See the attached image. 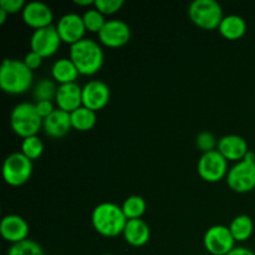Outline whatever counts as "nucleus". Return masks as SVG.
<instances>
[{
    "mask_svg": "<svg viewBox=\"0 0 255 255\" xmlns=\"http://www.w3.org/2000/svg\"><path fill=\"white\" fill-rule=\"evenodd\" d=\"M42 128H44L45 133L52 138L64 137L72 128L71 116L69 112L64 111V110L55 109L50 116L44 119Z\"/></svg>",
    "mask_w": 255,
    "mask_h": 255,
    "instance_id": "obj_18",
    "label": "nucleus"
},
{
    "mask_svg": "<svg viewBox=\"0 0 255 255\" xmlns=\"http://www.w3.org/2000/svg\"><path fill=\"white\" fill-rule=\"evenodd\" d=\"M22 20L27 26L37 30L52 25L54 12L51 7L41 1L26 2L22 10Z\"/></svg>",
    "mask_w": 255,
    "mask_h": 255,
    "instance_id": "obj_14",
    "label": "nucleus"
},
{
    "mask_svg": "<svg viewBox=\"0 0 255 255\" xmlns=\"http://www.w3.org/2000/svg\"><path fill=\"white\" fill-rule=\"evenodd\" d=\"M189 19L204 30L218 29L223 20V9L216 0H194L188 7Z\"/></svg>",
    "mask_w": 255,
    "mask_h": 255,
    "instance_id": "obj_6",
    "label": "nucleus"
},
{
    "mask_svg": "<svg viewBox=\"0 0 255 255\" xmlns=\"http://www.w3.org/2000/svg\"><path fill=\"white\" fill-rule=\"evenodd\" d=\"M82 19H84L86 30L91 32H97V34L101 31V29L107 21V20H105V15L101 14L95 6L86 10L82 15Z\"/></svg>",
    "mask_w": 255,
    "mask_h": 255,
    "instance_id": "obj_28",
    "label": "nucleus"
},
{
    "mask_svg": "<svg viewBox=\"0 0 255 255\" xmlns=\"http://www.w3.org/2000/svg\"><path fill=\"white\" fill-rule=\"evenodd\" d=\"M35 107H36L37 114L41 116L42 120L46 119L47 116H50L55 110L54 105H52V101H39L35 104Z\"/></svg>",
    "mask_w": 255,
    "mask_h": 255,
    "instance_id": "obj_33",
    "label": "nucleus"
},
{
    "mask_svg": "<svg viewBox=\"0 0 255 255\" xmlns=\"http://www.w3.org/2000/svg\"><path fill=\"white\" fill-rule=\"evenodd\" d=\"M80 72L77 67L75 66L71 59H62L57 60L54 62L51 67V76L55 81L59 82L60 85L64 84H71V82H76L77 77H79Z\"/></svg>",
    "mask_w": 255,
    "mask_h": 255,
    "instance_id": "obj_20",
    "label": "nucleus"
},
{
    "mask_svg": "<svg viewBox=\"0 0 255 255\" xmlns=\"http://www.w3.org/2000/svg\"><path fill=\"white\" fill-rule=\"evenodd\" d=\"M21 153L31 161H35V159L40 158L41 154L44 153V143L37 136L22 138Z\"/></svg>",
    "mask_w": 255,
    "mask_h": 255,
    "instance_id": "obj_26",
    "label": "nucleus"
},
{
    "mask_svg": "<svg viewBox=\"0 0 255 255\" xmlns=\"http://www.w3.org/2000/svg\"><path fill=\"white\" fill-rule=\"evenodd\" d=\"M42 59H44V57L40 56L37 52L29 51L26 55H25V57H24V60H22V61L25 62V65H26V66L29 67L31 71H34V70L39 69V67L41 66Z\"/></svg>",
    "mask_w": 255,
    "mask_h": 255,
    "instance_id": "obj_32",
    "label": "nucleus"
},
{
    "mask_svg": "<svg viewBox=\"0 0 255 255\" xmlns=\"http://www.w3.org/2000/svg\"><path fill=\"white\" fill-rule=\"evenodd\" d=\"M227 183L237 193H248L255 188V153L249 151L244 159L228 171Z\"/></svg>",
    "mask_w": 255,
    "mask_h": 255,
    "instance_id": "obj_5",
    "label": "nucleus"
},
{
    "mask_svg": "<svg viewBox=\"0 0 255 255\" xmlns=\"http://www.w3.org/2000/svg\"><path fill=\"white\" fill-rule=\"evenodd\" d=\"M131 39V27L126 21L120 19L107 20L99 32V40L107 47H121Z\"/></svg>",
    "mask_w": 255,
    "mask_h": 255,
    "instance_id": "obj_11",
    "label": "nucleus"
},
{
    "mask_svg": "<svg viewBox=\"0 0 255 255\" xmlns=\"http://www.w3.org/2000/svg\"><path fill=\"white\" fill-rule=\"evenodd\" d=\"M7 15H9V14H7L5 10L0 9V24H4L5 20H6V17H7Z\"/></svg>",
    "mask_w": 255,
    "mask_h": 255,
    "instance_id": "obj_36",
    "label": "nucleus"
},
{
    "mask_svg": "<svg viewBox=\"0 0 255 255\" xmlns=\"http://www.w3.org/2000/svg\"><path fill=\"white\" fill-rule=\"evenodd\" d=\"M196 144H197V148L201 149L203 153L214 151V149H216V147H218L217 138L214 137L213 133H211V132H208V131L201 132V133L197 136Z\"/></svg>",
    "mask_w": 255,
    "mask_h": 255,
    "instance_id": "obj_29",
    "label": "nucleus"
},
{
    "mask_svg": "<svg viewBox=\"0 0 255 255\" xmlns=\"http://www.w3.org/2000/svg\"><path fill=\"white\" fill-rule=\"evenodd\" d=\"M227 255H255L254 252H252L251 249L244 248V247H236L232 252H229Z\"/></svg>",
    "mask_w": 255,
    "mask_h": 255,
    "instance_id": "obj_34",
    "label": "nucleus"
},
{
    "mask_svg": "<svg viewBox=\"0 0 255 255\" xmlns=\"http://www.w3.org/2000/svg\"><path fill=\"white\" fill-rule=\"evenodd\" d=\"M198 173L202 178L209 183H216L222 181L228 174V161L218 151L207 152L201 156L198 161Z\"/></svg>",
    "mask_w": 255,
    "mask_h": 255,
    "instance_id": "obj_8",
    "label": "nucleus"
},
{
    "mask_svg": "<svg viewBox=\"0 0 255 255\" xmlns=\"http://www.w3.org/2000/svg\"><path fill=\"white\" fill-rule=\"evenodd\" d=\"M34 74L17 59H5L0 67V87L9 95H20L31 87Z\"/></svg>",
    "mask_w": 255,
    "mask_h": 255,
    "instance_id": "obj_3",
    "label": "nucleus"
},
{
    "mask_svg": "<svg viewBox=\"0 0 255 255\" xmlns=\"http://www.w3.org/2000/svg\"><path fill=\"white\" fill-rule=\"evenodd\" d=\"M124 238L129 246L143 247L151 238V229L143 219H129L124 231Z\"/></svg>",
    "mask_w": 255,
    "mask_h": 255,
    "instance_id": "obj_19",
    "label": "nucleus"
},
{
    "mask_svg": "<svg viewBox=\"0 0 255 255\" xmlns=\"http://www.w3.org/2000/svg\"><path fill=\"white\" fill-rule=\"evenodd\" d=\"M70 59L77 67L80 75L91 76L101 70L105 54L99 42L85 37L70 46Z\"/></svg>",
    "mask_w": 255,
    "mask_h": 255,
    "instance_id": "obj_2",
    "label": "nucleus"
},
{
    "mask_svg": "<svg viewBox=\"0 0 255 255\" xmlns=\"http://www.w3.org/2000/svg\"><path fill=\"white\" fill-rule=\"evenodd\" d=\"M42 122L44 120L37 114L35 104L30 102L17 104L10 114V126L12 131L22 138L36 136L41 129Z\"/></svg>",
    "mask_w": 255,
    "mask_h": 255,
    "instance_id": "obj_4",
    "label": "nucleus"
},
{
    "mask_svg": "<svg viewBox=\"0 0 255 255\" xmlns=\"http://www.w3.org/2000/svg\"><path fill=\"white\" fill-rule=\"evenodd\" d=\"M219 32L228 40H238L246 34L247 22L242 16L236 14L227 15L219 25Z\"/></svg>",
    "mask_w": 255,
    "mask_h": 255,
    "instance_id": "obj_21",
    "label": "nucleus"
},
{
    "mask_svg": "<svg viewBox=\"0 0 255 255\" xmlns=\"http://www.w3.org/2000/svg\"><path fill=\"white\" fill-rule=\"evenodd\" d=\"M56 29L61 37V41L66 42L70 46L85 39L86 26H85L82 15L76 14V12H67L62 15L57 21Z\"/></svg>",
    "mask_w": 255,
    "mask_h": 255,
    "instance_id": "obj_12",
    "label": "nucleus"
},
{
    "mask_svg": "<svg viewBox=\"0 0 255 255\" xmlns=\"http://www.w3.org/2000/svg\"><path fill=\"white\" fill-rule=\"evenodd\" d=\"M57 87L55 86L54 81L50 79H44L40 80L34 87V99L36 100V102L39 101H52L56 97Z\"/></svg>",
    "mask_w": 255,
    "mask_h": 255,
    "instance_id": "obj_25",
    "label": "nucleus"
},
{
    "mask_svg": "<svg viewBox=\"0 0 255 255\" xmlns=\"http://www.w3.org/2000/svg\"><path fill=\"white\" fill-rule=\"evenodd\" d=\"M32 174V161L21 152H12L2 163V177L9 186L19 187L26 183Z\"/></svg>",
    "mask_w": 255,
    "mask_h": 255,
    "instance_id": "obj_7",
    "label": "nucleus"
},
{
    "mask_svg": "<svg viewBox=\"0 0 255 255\" xmlns=\"http://www.w3.org/2000/svg\"><path fill=\"white\" fill-rule=\"evenodd\" d=\"M110 97V87L101 80H91L82 87V106L95 112L106 107Z\"/></svg>",
    "mask_w": 255,
    "mask_h": 255,
    "instance_id": "obj_13",
    "label": "nucleus"
},
{
    "mask_svg": "<svg viewBox=\"0 0 255 255\" xmlns=\"http://www.w3.org/2000/svg\"><path fill=\"white\" fill-rule=\"evenodd\" d=\"M204 248L211 255H227L233 251L234 241L229 227L226 226H213L206 232L203 238Z\"/></svg>",
    "mask_w": 255,
    "mask_h": 255,
    "instance_id": "obj_9",
    "label": "nucleus"
},
{
    "mask_svg": "<svg viewBox=\"0 0 255 255\" xmlns=\"http://www.w3.org/2000/svg\"><path fill=\"white\" fill-rule=\"evenodd\" d=\"M218 151L223 154L227 161L239 162L244 159L249 152L246 139L238 134H227L218 142Z\"/></svg>",
    "mask_w": 255,
    "mask_h": 255,
    "instance_id": "obj_17",
    "label": "nucleus"
},
{
    "mask_svg": "<svg viewBox=\"0 0 255 255\" xmlns=\"http://www.w3.org/2000/svg\"><path fill=\"white\" fill-rule=\"evenodd\" d=\"M102 255H112V254H102Z\"/></svg>",
    "mask_w": 255,
    "mask_h": 255,
    "instance_id": "obj_37",
    "label": "nucleus"
},
{
    "mask_svg": "<svg viewBox=\"0 0 255 255\" xmlns=\"http://www.w3.org/2000/svg\"><path fill=\"white\" fill-rule=\"evenodd\" d=\"M128 219L125 216L122 207L110 202L97 204L91 214V223L95 231L104 237H117L124 234Z\"/></svg>",
    "mask_w": 255,
    "mask_h": 255,
    "instance_id": "obj_1",
    "label": "nucleus"
},
{
    "mask_svg": "<svg viewBox=\"0 0 255 255\" xmlns=\"http://www.w3.org/2000/svg\"><path fill=\"white\" fill-rule=\"evenodd\" d=\"M70 116H71L72 128L82 132L90 131V129L94 128L97 121L96 112L85 106H81L75 110V111H72Z\"/></svg>",
    "mask_w": 255,
    "mask_h": 255,
    "instance_id": "obj_22",
    "label": "nucleus"
},
{
    "mask_svg": "<svg viewBox=\"0 0 255 255\" xmlns=\"http://www.w3.org/2000/svg\"><path fill=\"white\" fill-rule=\"evenodd\" d=\"M26 2L24 0H0V9L5 10L7 14H16L24 10Z\"/></svg>",
    "mask_w": 255,
    "mask_h": 255,
    "instance_id": "obj_31",
    "label": "nucleus"
},
{
    "mask_svg": "<svg viewBox=\"0 0 255 255\" xmlns=\"http://www.w3.org/2000/svg\"><path fill=\"white\" fill-rule=\"evenodd\" d=\"M146 201L141 196H129L122 204V211L128 219H141L146 212Z\"/></svg>",
    "mask_w": 255,
    "mask_h": 255,
    "instance_id": "obj_24",
    "label": "nucleus"
},
{
    "mask_svg": "<svg viewBox=\"0 0 255 255\" xmlns=\"http://www.w3.org/2000/svg\"><path fill=\"white\" fill-rule=\"evenodd\" d=\"M29 232L30 227L27 222L17 214L5 216L0 223V233H1L2 238L11 244L26 241Z\"/></svg>",
    "mask_w": 255,
    "mask_h": 255,
    "instance_id": "obj_15",
    "label": "nucleus"
},
{
    "mask_svg": "<svg viewBox=\"0 0 255 255\" xmlns=\"http://www.w3.org/2000/svg\"><path fill=\"white\" fill-rule=\"evenodd\" d=\"M232 236L236 242H246L252 237L254 231V223L247 214H241L232 221L229 226Z\"/></svg>",
    "mask_w": 255,
    "mask_h": 255,
    "instance_id": "obj_23",
    "label": "nucleus"
},
{
    "mask_svg": "<svg viewBox=\"0 0 255 255\" xmlns=\"http://www.w3.org/2000/svg\"><path fill=\"white\" fill-rule=\"evenodd\" d=\"M55 101L57 109L71 114L72 111L82 106V87H80L76 82L60 85L57 87Z\"/></svg>",
    "mask_w": 255,
    "mask_h": 255,
    "instance_id": "obj_16",
    "label": "nucleus"
},
{
    "mask_svg": "<svg viewBox=\"0 0 255 255\" xmlns=\"http://www.w3.org/2000/svg\"><path fill=\"white\" fill-rule=\"evenodd\" d=\"M124 0H95L94 6L104 15H111L122 9Z\"/></svg>",
    "mask_w": 255,
    "mask_h": 255,
    "instance_id": "obj_30",
    "label": "nucleus"
},
{
    "mask_svg": "<svg viewBox=\"0 0 255 255\" xmlns=\"http://www.w3.org/2000/svg\"><path fill=\"white\" fill-rule=\"evenodd\" d=\"M75 4L80 5V6H91L95 4V1H92V0H76Z\"/></svg>",
    "mask_w": 255,
    "mask_h": 255,
    "instance_id": "obj_35",
    "label": "nucleus"
},
{
    "mask_svg": "<svg viewBox=\"0 0 255 255\" xmlns=\"http://www.w3.org/2000/svg\"><path fill=\"white\" fill-rule=\"evenodd\" d=\"M61 44V37L55 25L34 30L30 37L31 51L37 52L42 57H50L56 54Z\"/></svg>",
    "mask_w": 255,
    "mask_h": 255,
    "instance_id": "obj_10",
    "label": "nucleus"
},
{
    "mask_svg": "<svg viewBox=\"0 0 255 255\" xmlns=\"http://www.w3.org/2000/svg\"><path fill=\"white\" fill-rule=\"evenodd\" d=\"M7 255H44V251L39 243L27 238L26 241L12 244Z\"/></svg>",
    "mask_w": 255,
    "mask_h": 255,
    "instance_id": "obj_27",
    "label": "nucleus"
}]
</instances>
